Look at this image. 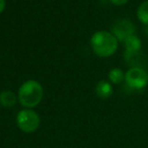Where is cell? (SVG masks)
Returning <instances> with one entry per match:
<instances>
[{
  "instance_id": "6da1fadb",
  "label": "cell",
  "mask_w": 148,
  "mask_h": 148,
  "mask_svg": "<svg viewBox=\"0 0 148 148\" xmlns=\"http://www.w3.org/2000/svg\"><path fill=\"white\" fill-rule=\"evenodd\" d=\"M118 40L107 31L95 32L90 38V47L97 56L107 58L115 54L118 49Z\"/></svg>"
},
{
  "instance_id": "7a4b0ae2",
  "label": "cell",
  "mask_w": 148,
  "mask_h": 148,
  "mask_svg": "<svg viewBox=\"0 0 148 148\" xmlns=\"http://www.w3.org/2000/svg\"><path fill=\"white\" fill-rule=\"evenodd\" d=\"M44 89L40 82L36 80H27L21 85L17 93V99L23 107L33 109L42 101Z\"/></svg>"
},
{
  "instance_id": "3957f363",
  "label": "cell",
  "mask_w": 148,
  "mask_h": 148,
  "mask_svg": "<svg viewBox=\"0 0 148 148\" xmlns=\"http://www.w3.org/2000/svg\"><path fill=\"white\" fill-rule=\"evenodd\" d=\"M41 120L35 111L32 109H25L21 111L16 116L17 127L25 133H33L40 127Z\"/></svg>"
},
{
  "instance_id": "277c9868",
  "label": "cell",
  "mask_w": 148,
  "mask_h": 148,
  "mask_svg": "<svg viewBox=\"0 0 148 148\" xmlns=\"http://www.w3.org/2000/svg\"><path fill=\"white\" fill-rule=\"evenodd\" d=\"M125 81L132 89H143L148 84V73L141 67H133L125 74Z\"/></svg>"
},
{
  "instance_id": "5b68a950",
  "label": "cell",
  "mask_w": 148,
  "mask_h": 148,
  "mask_svg": "<svg viewBox=\"0 0 148 148\" xmlns=\"http://www.w3.org/2000/svg\"><path fill=\"white\" fill-rule=\"evenodd\" d=\"M135 25L127 18H119L112 25V34L117 38L118 41L125 42L129 37L134 35Z\"/></svg>"
},
{
  "instance_id": "8992f818",
  "label": "cell",
  "mask_w": 148,
  "mask_h": 148,
  "mask_svg": "<svg viewBox=\"0 0 148 148\" xmlns=\"http://www.w3.org/2000/svg\"><path fill=\"white\" fill-rule=\"evenodd\" d=\"M125 48H126V54L127 55H133V54H136L140 51L141 49L142 43L140 41V39L137 37V36L133 35L131 37H129L125 42Z\"/></svg>"
},
{
  "instance_id": "52a82bcc",
  "label": "cell",
  "mask_w": 148,
  "mask_h": 148,
  "mask_svg": "<svg viewBox=\"0 0 148 148\" xmlns=\"http://www.w3.org/2000/svg\"><path fill=\"white\" fill-rule=\"evenodd\" d=\"M95 92H97V97H101V99H109L113 95V87H112V84L110 82L101 80L97 82V87H95Z\"/></svg>"
},
{
  "instance_id": "ba28073f",
  "label": "cell",
  "mask_w": 148,
  "mask_h": 148,
  "mask_svg": "<svg viewBox=\"0 0 148 148\" xmlns=\"http://www.w3.org/2000/svg\"><path fill=\"white\" fill-rule=\"evenodd\" d=\"M17 99V95L10 90H3L0 92V105L3 108H12Z\"/></svg>"
},
{
  "instance_id": "9c48e42d",
  "label": "cell",
  "mask_w": 148,
  "mask_h": 148,
  "mask_svg": "<svg viewBox=\"0 0 148 148\" xmlns=\"http://www.w3.org/2000/svg\"><path fill=\"white\" fill-rule=\"evenodd\" d=\"M137 16L142 23L148 25V0L142 2L139 5L137 9Z\"/></svg>"
},
{
  "instance_id": "30bf717a",
  "label": "cell",
  "mask_w": 148,
  "mask_h": 148,
  "mask_svg": "<svg viewBox=\"0 0 148 148\" xmlns=\"http://www.w3.org/2000/svg\"><path fill=\"white\" fill-rule=\"evenodd\" d=\"M109 79L112 83L119 84L123 80H125V74H124L123 70L120 69V68H114L110 71Z\"/></svg>"
},
{
  "instance_id": "8fae6325",
  "label": "cell",
  "mask_w": 148,
  "mask_h": 148,
  "mask_svg": "<svg viewBox=\"0 0 148 148\" xmlns=\"http://www.w3.org/2000/svg\"><path fill=\"white\" fill-rule=\"evenodd\" d=\"M114 5H117V6H122V5H125L126 3L129 1V0H110Z\"/></svg>"
},
{
  "instance_id": "7c38bea8",
  "label": "cell",
  "mask_w": 148,
  "mask_h": 148,
  "mask_svg": "<svg viewBox=\"0 0 148 148\" xmlns=\"http://www.w3.org/2000/svg\"><path fill=\"white\" fill-rule=\"evenodd\" d=\"M6 7V1L5 0H0V13H2Z\"/></svg>"
}]
</instances>
